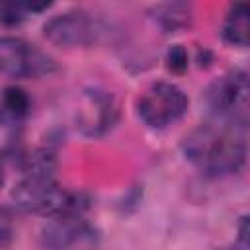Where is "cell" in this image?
<instances>
[{
	"instance_id": "6da1fadb",
	"label": "cell",
	"mask_w": 250,
	"mask_h": 250,
	"mask_svg": "<svg viewBox=\"0 0 250 250\" xmlns=\"http://www.w3.org/2000/svg\"><path fill=\"white\" fill-rule=\"evenodd\" d=\"M186 156L207 176L238 172L246 158L244 125L221 121L195 129L184 143Z\"/></svg>"
},
{
	"instance_id": "7a4b0ae2",
	"label": "cell",
	"mask_w": 250,
	"mask_h": 250,
	"mask_svg": "<svg viewBox=\"0 0 250 250\" xmlns=\"http://www.w3.org/2000/svg\"><path fill=\"white\" fill-rule=\"evenodd\" d=\"M12 199L20 209L27 213L51 217L61 213H80L84 209L80 197L62 189L55 182V178L23 176V180L12 191Z\"/></svg>"
},
{
	"instance_id": "3957f363",
	"label": "cell",
	"mask_w": 250,
	"mask_h": 250,
	"mask_svg": "<svg viewBox=\"0 0 250 250\" xmlns=\"http://www.w3.org/2000/svg\"><path fill=\"white\" fill-rule=\"evenodd\" d=\"M57 70L55 61L21 37H0V72L12 78H39Z\"/></svg>"
},
{
	"instance_id": "277c9868",
	"label": "cell",
	"mask_w": 250,
	"mask_h": 250,
	"mask_svg": "<svg viewBox=\"0 0 250 250\" xmlns=\"http://www.w3.org/2000/svg\"><path fill=\"white\" fill-rule=\"evenodd\" d=\"M248 76L242 70L225 74L217 82H213L205 94L209 109L221 119L229 123H246L248 109Z\"/></svg>"
},
{
	"instance_id": "5b68a950",
	"label": "cell",
	"mask_w": 250,
	"mask_h": 250,
	"mask_svg": "<svg viewBox=\"0 0 250 250\" xmlns=\"http://www.w3.org/2000/svg\"><path fill=\"white\" fill-rule=\"evenodd\" d=\"M188 109V96L176 84L158 82L150 86L139 100L141 119L154 129H164L184 117Z\"/></svg>"
},
{
	"instance_id": "8992f818",
	"label": "cell",
	"mask_w": 250,
	"mask_h": 250,
	"mask_svg": "<svg viewBox=\"0 0 250 250\" xmlns=\"http://www.w3.org/2000/svg\"><path fill=\"white\" fill-rule=\"evenodd\" d=\"M45 37L59 47H90L98 39L96 21L84 12H66L51 18L45 27Z\"/></svg>"
},
{
	"instance_id": "52a82bcc",
	"label": "cell",
	"mask_w": 250,
	"mask_h": 250,
	"mask_svg": "<svg viewBox=\"0 0 250 250\" xmlns=\"http://www.w3.org/2000/svg\"><path fill=\"white\" fill-rule=\"evenodd\" d=\"M88 227L80 213H61L55 215L51 223L41 232V242L49 250H64L86 234Z\"/></svg>"
},
{
	"instance_id": "ba28073f",
	"label": "cell",
	"mask_w": 250,
	"mask_h": 250,
	"mask_svg": "<svg viewBox=\"0 0 250 250\" xmlns=\"http://www.w3.org/2000/svg\"><path fill=\"white\" fill-rule=\"evenodd\" d=\"M113 117H115V105L111 98L94 92L86 98V104L80 109V119H82L80 127H84V131L90 135H98L113 123Z\"/></svg>"
},
{
	"instance_id": "9c48e42d",
	"label": "cell",
	"mask_w": 250,
	"mask_h": 250,
	"mask_svg": "<svg viewBox=\"0 0 250 250\" xmlns=\"http://www.w3.org/2000/svg\"><path fill=\"white\" fill-rule=\"evenodd\" d=\"M223 37L227 43L236 47H246L250 39V8L244 2L230 6L225 23H223Z\"/></svg>"
},
{
	"instance_id": "30bf717a",
	"label": "cell",
	"mask_w": 250,
	"mask_h": 250,
	"mask_svg": "<svg viewBox=\"0 0 250 250\" xmlns=\"http://www.w3.org/2000/svg\"><path fill=\"white\" fill-rule=\"evenodd\" d=\"M152 20L164 29V31H176L182 29L186 25H189L191 21V8L188 4L182 2H174V4H160L152 10Z\"/></svg>"
},
{
	"instance_id": "8fae6325",
	"label": "cell",
	"mask_w": 250,
	"mask_h": 250,
	"mask_svg": "<svg viewBox=\"0 0 250 250\" xmlns=\"http://www.w3.org/2000/svg\"><path fill=\"white\" fill-rule=\"evenodd\" d=\"M57 160L47 150H37L25 160V176H39V178H55Z\"/></svg>"
},
{
	"instance_id": "7c38bea8",
	"label": "cell",
	"mask_w": 250,
	"mask_h": 250,
	"mask_svg": "<svg viewBox=\"0 0 250 250\" xmlns=\"http://www.w3.org/2000/svg\"><path fill=\"white\" fill-rule=\"evenodd\" d=\"M31 107V102H29V96L21 90V88H6L4 90V109L8 115L12 117H23L27 115Z\"/></svg>"
},
{
	"instance_id": "4fadbf2b",
	"label": "cell",
	"mask_w": 250,
	"mask_h": 250,
	"mask_svg": "<svg viewBox=\"0 0 250 250\" xmlns=\"http://www.w3.org/2000/svg\"><path fill=\"white\" fill-rule=\"evenodd\" d=\"M166 68L174 74H182L188 70V51L182 45H172L166 53Z\"/></svg>"
},
{
	"instance_id": "5bb4252c",
	"label": "cell",
	"mask_w": 250,
	"mask_h": 250,
	"mask_svg": "<svg viewBox=\"0 0 250 250\" xmlns=\"http://www.w3.org/2000/svg\"><path fill=\"white\" fill-rule=\"evenodd\" d=\"M27 14L25 2H6L0 6V21L6 25H16L20 23Z\"/></svg>"
},
{
	"instance_id": "9a60e30c",
	"label": "cell",
	"mask_w": 250,
	"mask_h": 250,
	"mask_svg": "<svg viewBox=\"0 0 250 250\" xmlns=\"http://www.w3.org/2000/svg\"><path fill=\"white\" fill-rule=\"evenodd\" d=\"M14 238V223H12V215L0 207V246H6L10 240Z\"/></svg>"
},
{
	"instance_id": "2e32d148",
	"label": "cell",
	"mask_w": 250,
	"mask_h": 250,
	"mask_svg": "<svg viewBox=\"0 0 250 250\" xmlns=\"http://www.w3.org/2000/svg\"><path fill=\"white\" fill-rule=\"evenodd\" d=\"M10 117H12V115H10ZM10 117H8V113L0 111V146H6V145L12 141L14 129H12Z\"/></svg>"
},
{
	"instance_id": "e0dca14e",
	"label": "cell",
	"mask_w": 250,
	"mask_h": 250,
	"mask_svg": "<svg viewBox=\"0 0 250 250\" xmlns=\"http://www.w3.org/2000/svg\"><path fill=\"white\" fill-rule=\"evenodd\" d=\"M4 180H6V176H4V170H2V166H0V188L4 186Z\"/></svg>"
},
{
	"instance_id": "ac0fdd59",
	"label": "cell",
	"mask_w": 250,
	"mask_h": 250,
	"mask_svg": "<svg viewBox=\"0 0 250 250\" xmlns=\"http://www.w3.org/2000/svg\"><path fill=\"white\" fill-rule=\"evenodd\" d=\"M221 250H232V248H221ZM234 250H236V248H234Z\"/></svg>"
}]
</instances>
